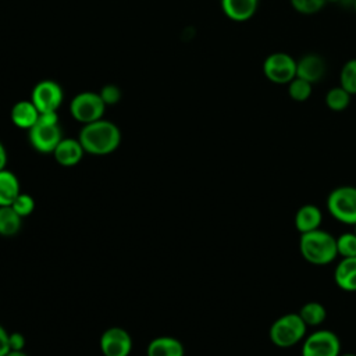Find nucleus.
<instances>
[{
    "instance_id": "f257e3e1",
    "label": "nucleus",
    "mask_w": 356,
    "mask_h": 356,
    "mask_svg": "<svg viewBox=\"0 0 356 356\" xmlns=\"http://www.w3.org/2000/svg\"><path fill=\"white\" fill-rule=\"evenodd\" d=\"M78 139L85 153L104 156L117 150L121 142V132L114 122L102 118L85 124L79 131Z\"/></svg>"
},
{
    "instance_id": "f03ea898",
    "label": "nucleus",
    "mask_w": 356,
    "mask_h": 356,
    "mask_svg": "<svg viewBox=\"0 0 356 356\" xmlns=\"http://www.w3.org/2000/svg\"><path fill=\"white\" fill-rule=\"evenodd\" d=\"M299 250L307 263L314 266H327L338 256L337 238L321 228L300 234Z\"/></svg>"
},
{
    "instance_id": "7ed1b4c3",
    "label": "nucleus",
    "mask_w": 356,
    "mask_h": 356,
    "mask_svg": "<svg viewBox=\"0 0 356 356\" xmlns=\"http://www.w3.org/2000/svg\"><path fill=\"white\" fill-rule=\"evenodd\" d=\"M32 147L39 153H53L63 139L57 111L40 113L36 124L28 132Z\"/></svg>"
},
{
    "instance_id": "20e7f679",
    "label": "nucleus",
    "mask_w": 356,
    "mask_h": 356,
    "mask_svg": "<svg viewBox=\"0 0 356 356\" xmlns=\"http://www.w3.org/2000/svg\"><path fill=\"white\" fill-rule=\"evenodd\" d=\"M307 325L299 313H288L278 317L270 327L271 342L278 348H291L305 339Z\"/></svg>"
},
{
    "instance_id": "39448f33",
    "label": "nucleus",
    "mask_w": 356,
    "mask_h": 356,
    "mask_svg": "<svg viewBox=\"0 0 356 356\" xmlns=\"http://www.w3.org/2000/svg\"><path fill=\"white\" fill-rule=\"evenodd\" d=\"M328 213L339 222L356 224V186L343 185L330 192L327 197Z\"/></svg>"
},
{
    "instance_id": "423d86ee",
    "label": "nucleus",
    "mask_w": 356,
    "mask_h": 356,
    "mask_svg": "<svg viewBox=\"0 0 356 356\" xmlns=\"http://www.w3.org/2000/svg\"><path fill=\"white\" fill-rule=\"evenodd\" d=\"M264 76L277 85H288L296 76V60L284 51L268 54L263 61Z\"/></svg>"
},
{
    "instance_id": "0eeeda50",
    "label": "nucleus",
    "mask_w": 356,
    "mask_h": 356,
    "mask_svg": "<svg viewBox=\"0 0 356 356\" xmlns=\"http://www.w3.org/2000/svg\"><path fill=\"white\" fill-rule=\"evenodd\" d=\"M106 110V103L99 93L95 92H81L78 93L70 104L71 115L85 124L102 120Z\"/></svg>"
},
{
    "instance_id": "6e6552de",
    "label": "nucleus",
    "mask_w": 356,
    "mask_h": 356,
    "mask_svg": "<svg viewBox=\"0 0 356 356\" xmlns=\"http://www.w3.org/2000/svg\"><path fill=\"white\" fill-rule=\"evenodd\" d=\"M341 342L335 332L317 330L307 335L302 343V356H339Z\"/></svg>"
},
{
    "instance_id": "1a4fd4ad",
    "label": "nucleus",
    "mask_w": 356,
    "mask_h": 356,
    "mask_svg": "<svg viewBox=\"0 0 356 356\" xmlns=\"http://www.w3.org/2000/svg\"><path fill=\"white\" fill-rule=\"evenodd\" d=\"M63 99L64 93L61 86L51 79H43L38 82L31 95V100L39 113L57 111L63 103Z\"/></svg>"
},
{
    "instance_id": "9d476101",
    "label": "nucleus",
    "mask_w": 356,
    "mask_h": 356,
    "mask_svg": "<svg viewBox=\"0 0 356 356\" xmlns=\"http://www.w3.org/2000/svg\"><path fill=\"white\" fill-rule=\"evenodd\" d=\"M103 356H128L132 350V338L121 327H110L100 337Z\"/></svg>"
},
{
    "instance_id": "9b49d317",
    "label": "nucleus",
    "mask_w": 356,
    "mask_h": 356,
    "mask_svg": "<svg viewBox=\"0 0 356 356\" xmlns=\"http://www.w3.org/2000/svg\"><path fill=\"white\" fill-rule=\"evenodd\" d=\"M325 74V61L316 53H307L296 61V76L312 85L318 82Z\"/></svg>"
},
{
    "instance_id": "f8f14e48",
    "label": "nucleus",
    "mask_w": 356,
    "mask_h": 356,
    "mask_svg": "<svg viewBox=\"0 0 356 356\" xmlns=\"http://www.w3.org/2000/svg\"><path fill=\"white\" fill-rule=\"evenodd\" d=\"M83 153H85V150H83L79 139L63 138L60 140V143L56 146L53 156L60 165L72 167V165H76L82 160Z\"/></svg>"
},
{
    "instance_id": "ddd939ff",
    "label": "nucleus",
    "mask_w": 356,
    "mask_h": 356,
    "mask_svg": "<svg viewBox=\"0 0 356 356\" xmlns=\"http://www.w3.org/2000/svg\"><path fill=\"white\" fill-rule=\"evenodd\" d=\"M259 0H221L222 13L235 22L250 19L257 11Z\"/></svg>"
},
{
    "instance_id": "4468645a",
    "label": "nucleus",
    "mask_w": 356,
    "mask_h": 356,
    "mask_svg": "<svg viewBox=\"0 0 356 356\" xmlns=\"http://www.w3.org/2000/svg\"><path fill=\"white\" fill-rule=\"evenodd\" d=\"M39 114L40 113L32 100H19L13 106L10 117L15 127L29 131L36 124Z\"/></svg>"
},
{
    "instance_id": "2eb2a0df",
    "label": "nucleus",
    "mask_w": 356,
    "mask_h": 356,
    "mask_svg": "<svg viewBox=\"0 0 356 356\" xmlns=\"http://www.w3.org/2000/svg\"><path fill=\"white\" fill-rule=\"evenodd\" d=\"M323 222V214L316 204H303L295 214V228L300 234L318 229Z\"/></svg>"
},
{
    "instance_id": "dca6fc26",
    "label": "nucleus",
    "mask_w": 356,
    "mask_h": 356,
    "mask_svg": "<svg viewBox=\"0 0 356 356\" xmlns=\"http://www.w3.org/2000/svg\"><path fill=\"white\" fill-rule=\"evenodd\" d=\"M334 280L341 289L346 292L356 291V256L342 257V260L335 267Z\"/></svg>"
},
{
    "instance_id": "f3484780",
    "label": "nucleus",
    "mask_w": 356,
    "mask_h": 356,
    "mask_svg": "<svg viewBox=\"0 0 356 356\" xmlns=\"http://www.w3.org/2000/svg\"><path fill=\"white\" fill-rule=\"evenodd\" d=\"M147 356H184L182 342L174 337H157L152 339L146 349Z\"/></svg>"
},
{
    "instance_id": "a211bd4d",
    "label": "nucleus",
    "mask_w": 356,
    "mask_h": 356,
    "mask_svg": "<svg viewBox=\"0 0 356 356\" xmlns=\"http://www.w3.org/2000/svg\"><path fill=\"white\" fill-rule=\"evenodd\" d=\"M21 193L19 181L10 170L0 171V206H11Z\"/></svg>"
},
{
    "instance_id": "6ab92c4d",
    "label": "nucleus",
    "mask_w": 356,
    "mask_h": 356,
    "mask_svg": "<svg viewBox=\"0 0 356 356\" xmlns=\"http://www.w3.org/2000/svg\"><path fill=\"white\" fill-rule=\"evenodd\" d=\"M22 225V217L11 206H0V235L13 236Z\"/></svg>"
},
{
    "instance_id": "aec40b11",
    "label": "nucleus",
    "mask_w": 356,
    "mask_h": 356,
    "mask_svg": "<svg viewBox=\"0 0 356 356\" xmlns=\"http://www.w3.org/2000/svg\"><path fill=\"white\" fill-rule=\"evenodd\" d=\"M298 313L307 327L309 325L317 327L327 317V310H325L324 305L320 302H307L300 307V310Z\"/></svg>"
},
{
    "instance_id": "412c9836",
    "label": "nucleus",
    "mask_w": 356,
    "mask_h": 356,
    "mask_svg": "<svg viewBox=\"0 0 356 356\" xmlns=\"http://www.w3.org/2000/svg\"><path fill=\"white\" fill-rule=\"evenodd\" d=\"M350 93H348L342 86L331 88L325 95V104L332 111H343L350 103Z\"/></svg>"
},
{
    "instance_id": "4be33fe9",
    "label": "nucleus",
    "mask_w": 356,
    "mask_h": 356,
    "mask_svg": "<svg viewBox=\"0 0 356 356\" xmlns=\"http://www.w3.org/2000/svg\"><path fill=\"white\" fill-rule=\"evenodd\" d=\"M339 86L348 93L356 95V58L348 60L339 71Z\"/></svg>"
},
{
    "instance_id": "5701e85b",
    "label": "nucleus",
    "mask_w": 356,
    "mask_h": 356,
    "mask_svg": "<svg viewBox=\"0 0 356 356\" xmlns=\"http://www.w3.org/2000/svg\"><path fill=\"white\" fill-rule=\"evenodd\" d=\"M312 89L313 85L310 82L298 76L288 83V95L295 102H306L312 95Z\"/></svg>"
},
{
    "instance_id": "b1692460",
    "label": "nucleus",
    "mask_w": 356,
    "mask_h": 356,
    "mask_svg": "<svg viewBox=\"0 0 356 356\" xmlns=\"http://www.w3.org/2000/svg\"><path fill=\"white\" fill-rule=\"evenodd\" d=\"M337 250L342 257H355L356 256V234L345 232L337 238Z\"/></svg>"
},
{
    "instance_id": "393cba45",
    "label": "nucleus",
    "mask_w": 356,
    "mask_h": 356,
    "mask_svg": "<svg viewBox=\"0 0 356 356\" xmlns=\"http://www.w3.org/2000/svg\"><path fill=\"white\" fill-rule=\"evenodd\" d=\"M292 8L303 15H312L318 13L325 4L327 0H289Z\"/></svg>"
},
{
    "instance_id": "a878e982",
    "label": "nucleus",
    "mask_w": 356,
    "mask_h": 356,
    "mask_svg": "<svg viewBox=\"0 0 356 356\" xmlns=\"http://www.w3.org/2000/svg\"><path fill=\"white\" fill-rule=\"evenodd\" d=\"M11 207L24 218V217L29 216V214L33 211V209H35V200H33V197H32L31 195H28V193H19V195L17 196V199L13 202Z\"/></svg>"
},
{
    "instance_id": "bb28decb",
    "label": "nucleus",
    "mask_w": 356,
    "mask_h": 356,
    "mask_svg": "<svg viewBox=\"0 0 356 356\" xmlns=\"http://www.w3.org/2000/svg\"><path fill=\"white\" fill-rule=\"evenodd\" d=\"M99 95L103 99V102L106 103V106L115 104L120 100V97H121L120 89L115 85H106V86H103Z\"/></svg>"
},
{
    "instance_id": "cd10ccee",
    "label": "nucleus",
    "mask_w": 356,
    "mask_h": 356,
    "mask_svg": "<svg viewBox=\"0 0 356 356\" xmlns=\"http://www.w3.org/2000/svg\"><path fill=\"white\" fill-rule=\"evenodd\" d=\"M10 350H24L25 348V337L21 332H11L8 337Z\"/></svg>"
},
{
    "instance_id": "c85d7f7f",
    "label": "nucleus",
    "mask_w": 356,
    "mask_h": 356,
    "mask_svg": "<svg viewBox=\"0 0 356 356\" xmlns=\"http://www.w3.org/2000/svg\"><path fill=\"white\" fill-rule=\"evenodd\" d=\"M10 334L6 331L3 325H0V356H6L10 352V343H8Z\"/></svg>"
},
{
    "instance_id": "c756f323",
    "label": "nucleus",
    "mask_w": 356,
    "mask_h": 356,
    "mask_svg": "<svg viewBox=\"0 0 356 356\" xmlns=\"http://www.w3.org/2000/svg\"><path fill=\"white\" fill-rule=\"evenodd\" d=\"M6 164H7V150L4 145L0 142V171L6 168Z\"/></svg>"
},
{
    "instance_id": "7c9ffc66",
    "label": "nucleus",
    "mask_w": 356,
    "mask_h": 356,
    "mask_svg": "<svg viewBox=\"0 0 356 356\" xmlns=\"http://www.w3.org/2000/svg\"><path fill=\"white\" fill-rule=\"evenodd\" d=\"M6 356H28L24 350H10Z\"/></svg>"
},
{
    "instance_id": "2f4dec72",
    "label": "nucleus",
    "mask_w": 356,
    "mask_h": 356,
    "mask_svg": "<svg viewBox=\"0 0 356 356\" xmlns=\"http://www.w3.org/2000/svg\"><path fill=\"white\" fill-rule=\"evenodd\" d=\"M339 356H356V353H343V355H339Z\"/></svg>"
},
{
    "instance_id": "473e14b6",
    "label": "nucleus",
    "mask_w": 356,
    "mask_h": 356,
    "mask_svg": "<svg viewBox=\"0 0 356 356\" xmlns=\"http://www.w3.org/2000/svg\"><path fill=\"white\" fill-rule=\"evenodd\" d=\"M337 1H339V0H327V3H337Z\"/></svg>"
},
{
    "instance_id": "72a5a7b5",
    "label": "nucleus",
    "mask_w": 356,
    "mask_h": 356,
    "mask_svg": "<svg viewBox=\"0 0 356 356\" xmlns=\"http://www.w3.org/2000/svg\"><path fill=\"white\" fill-rule=\"evenodd\" d=\"M353 8H355V13H356V0H353Z\"/></svg>"
},
{
    "instance_id": "f704fd0d",
    "label": "nucleus",
    "mask_w": 356,
    "mask_h": 356,
    "mask_svg": "<svg viewBox=\"0 0 356 356\" xmlns=\"http://www.w3.org/2000/svg\"><path fill=\"white\" fill-rule=\"evenodd\" d=\"M353 232H355V234H356V224H355V231H353Z\"/></svg>"
}]
</instances>
